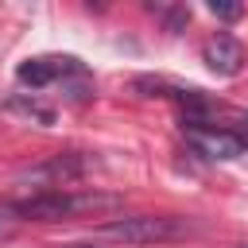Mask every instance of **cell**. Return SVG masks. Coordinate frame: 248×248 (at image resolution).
<instances>
[{"instance_id": "9", "label": "cell", "mask_w": 248, "mask_h": 248, "mask_svg": "<svg viewBox=\"0 0 248 248\" xmlns=\"http://www.w3.org/2000/svg\"><path fill=\"white\" fill-rule=\"evenodd\" d=\"M209 12L217 16V19H240V4H232V0H209Z\"/></svg>"}, {"instance_id": "8", "label": "cell", "mask_w": 248, "mask_h": 248, "mask_svg": "<svg viewBox=\"0 0 248 248\" xmlns=\"http://www.w3.org/2000/svg\"><path fill=\"white\" fill-rule=\"evenodd\" d=\"M8 108L27 112V116H35V120H43V124H50V120H54V112H50V108H43L39 101H19V97H16V101H8Z\"/></svg>"}, {"instance_id": "5", "label": "cell", "mask_w": 248, "mask_h": 248, "mask_svg": "<svg viewBox=\"0 0 248 248\" xmlns=\"http://www.w3.org/2000/svg\"><path fill=\"white\" fill-rule=\"evenodd\" d=\"M202 58H205V66H209L213 74L232 78V74H240V70H244V58H248V54H244L240 39H232V35H213V39L205 43Z\"/></svg>"}, {"instance_id": "7", "label": "cell", "mask_w": 248, "mask_h": 248, "mask_svg": "<svg viewBox=\"0 0 248 248\" xmlns=\"http://www.w3.org/2000/svg\"><path fill=\"white\" fill-rule=\"evenodd\" d=\"M151 12L167 23V31H182L190 23V8H167V4H151Z\"/></svg>"}, {"instance_id": "3", "label": "cell", "mask_w": 248, "mask_h": 248, "mask_svg": "<svg viewBox=\"0 0 248 248\" xmlns=\"http://www.w3.org/2000/svg\"><path fill=\"white\" fill-rule=\"evenodd\" d=\"M186 140L194 143V151L209 155V159H236L244 151V140L225 132V128H213V124H190L186 128Z\"/></svg>"}, {"instance_id": "6", "label": "cell", "mask_w": 248, "mask_h": 248, "mask_svg": "<svg viewBox=\"0 0 248 248\" xmlns=\"http://www.w3.org/2000/svg\"><path fill=\"white\" fill-rule=\"evenodd\" d=\"M116 205H120V198H112V194H93V190L70 194V209L74 213H105V209H116Z\"/></svg>"}, {"instance_id": "2", "label": "cell", "mask_w": 248, "mask_h": 248, "mask_svg": "<svg viewBox=\"0 0 248 248\" xmlns=\"http://www.w3.org/2000/svg\"><path fill=\"white\" fill-rule=\"evenodd\" d=\"M70 74H81V66H78V58H66V54H43V58H31V62H23L16 70V78L23 85H31V89L50 85V81H62Z\"/></svg>"}, {"instance_id": "4", "label": "cell", "mask_w": 248, "mask_h": 248, "mask_svg": "<svg viewBox=\"0 0 248 248\" xmlns=\"http://www.w3.org/2000/svg\"><path fill=\"white\" fill-rule=\"evenodd\" d=\"M12 209H16V217H27V221H62V217L74 213L70 194H62V190H39V194L16 202Z\"/></svg>"}, {"instance_id": "1", "label": "cell", "mask_w": 248, "mask_h": 248, "mask_svg": "<svg viewBox=\"0 0 248 248\" xmlns=\"http://www.w3.org/2000/svg\"><path fill=\"white\" fill-rule=\"evenodd\" d=\"M186 225L178 217H159V213H136V217H116V221H105L97 229V236L105 240H120V244H163V240H174L182 236Z\"/></svg>"}, {"instance_id": "11", "label": "cell", "mask_w": 248, "mask_h": 248, "mask_svg": "<svg viewBox=\"0 0 248 248\" xmlns=\"http://www.w3.org/2000/svg\"><path fill=\"white\" fill-rule=\"evenodd\" d=\"M78 248H93V244H78Z\"/></svg>"}, {"instance_id": "10", "label": "cell", "mask_w": 248, "mask_h": 248, "mask_svg": "<svg viewBox=\"0 0 248 248\" xmlns=\"http://www.w3.org/2000/svg\"><path fill=\"white\" fill-rule=\"evenodd\" d=\"M12 221H16V209H12V205H0V232H4Z\"/></svg>"}]
</instances>
